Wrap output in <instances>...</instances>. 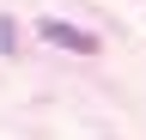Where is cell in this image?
I'll list each match as a JSON object with an SVG mask.
<instances>
[{"mask_svg": "<svg viewBox=\"0 0 146 140\" xmlns=\"http://www.w3.org/2000/svg\"><path fill=\"white\" fill-rule=\"evenodd\" d=\"M36 31H43L55 49H73V55H98V37H91V31H79V25H67V19H43Z\"/></svg>", "mask_w": 146, "mask_h": 140, "instance_id": "obj_1", "label": "cell"}]
</instances>
